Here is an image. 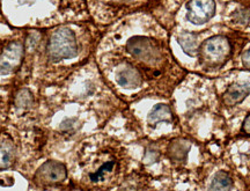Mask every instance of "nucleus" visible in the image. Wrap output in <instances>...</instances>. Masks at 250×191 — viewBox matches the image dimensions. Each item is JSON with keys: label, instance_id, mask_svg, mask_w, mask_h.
Returning a JSON list of instances; mask_svg holds the SVG:
<instances>
[{"label": "nucleus", "instance_id": "6e6552de", "mask_svg": "<svg viewBox=\"0 0 250 191\" xmlns=\"http://www.w3.org/2000/svg\"><path fill=\"white\" fill-rule=\"evenodd\" d=\"M173 118L170 108L167 105L160 103L156 105L148 114V123L151 125H156L161 122H169Z\"/></svg>", "mask_w": 250, "mask_h": 191}, {"label": "nucleus", "instance_id": "9b49d317", "mask_svg": "<svg viewBox=\"0 0 250 191\" xmlns=\"http://www.w3.org/2000/svg\"><path fill=\"white\" fill-rule=\"evenodd\" d=\"M14 152L7 146H0V169H7L13 165Z\"/></svg>", "mask_w": 250, "mask_h": 191}, {"label": "nucleus", "instance_id": "423d86ee", "mask_svg": "<svg viewBox=\"0 0 250 191\" xmlns=\"http://www.w3.org/2000/svg\"><path fill=\"white\" fill-rule=\"evenodd\" d=\"M115 81L121 88L133 90L143 86V74L139 68L134 67L130 63H125L115 73Z\"/></svg>", "mask_w": 250, "mask_h": 191}, {"label": "nucleus", "instance_id": "0eeeda50", "mask_svg": "<svg viewBox=\"0 0 250 191\" xmlns=\"http://www.w3.org/2000/svg\"><path fill=\"white\" fill-rule=\"evenodd\" d=\"M250 93V84H234L230 87H228V89L224 93L223 100L224 103L226 106H236L239 103H241Z\"/></svg>", "mask_w": 250, "mask_h": 191}, {"label": "nucleus", "instance_id": "1a4fd4ad", "mask_svg": "<svg viewBox=\"0 0 250 191\" xmlns=\"http://www.w3.org/2000/svg\"><path fill=\"white\" fill-rule=\"evenodd\" d=\"M233 188V180L226 171H218L212 178L210 191H230Z\"/></svg>", "mask_w": 250, "mask_h": 191}, {"label": "nucleus", "instance_id": "f8f14e48", "mask_svg": "<svg viewBox=\"0 0 250 191\" xmlns=\"http://www.w3.org/2000/svg\"><path fill=\"white\" fill-rule=\"evenodd\" d=\"M179 43L180 45L182 46L184 51L187 52L188 55L192 56L193 55V50L196 48V37L192 34H183L179 37Z\"/></svg>", "mask_w": 250, "mask_h": 191}, {"label": "nucleus", "instance_id": "dca6fc26", "mask_svg": "<svg viewBox=\"0 0 250 191\" xmlns=\"http://www.w3.org/2000/svg\"><path fill=\"white\" fill-rule=\"evenodd\" d=\"M111 1L118 5H125V4H131L133 0H111Z\"/></svg>", "mask_w": 250, "mask_h": 191}, {"label": "nucleus", "instance_id": "20e7f679", "mask_svg": "<svg viewBox=\"0 0 250 191\" xmlns=\"http://www.w3.org/2000/svg\"><path fill=\"white\" fill-rule=\"evenodd\" d=\"M67 176V170L65 165L62 162L49 160L43 164L36 171L34 180L36 183L42 186H52L65 181Z\"/></svg>", "mask_w": 250, "mask_h": 191}, {"label": "nucleus", "instance_id": "4468645a", "mask_svg": "<svg viewBox=\"0 0 250 191\" xmlns=\"http://www.w3.org/2000/svg\"><path fill=\"white\" fill-rule=\"evenodd\" d=\"M242 130H243V132H246L247 134H250V115L247 116L245 122H243Z\"/></svg>", "mask_w": 250, "mask_h": 191}, {"label": "nucleus", "instance_id": "f257e3e1", "mask_svg": "<svg viewBox=\"0 0 250 191\" xmlns=\"http://www.w3.org/2000/svg\"><path fill=\"white\" fill-rule=\"evenodd\" d=\"M126 51L134 61L147 67H156L164 61V49L159 41L147 36H133L127 41Z\"/></svg>", "mask_w": 250, "mask_h": 191}, {"label": "nucleus", "instance_id": "9d476101", "mask_svg": "<svg viewBox=\"0 0 250 191\" xmlns=\"http://www.w3.org/2000/svg\"><path fill=\"white\" fill-rule=\"evenodd\" d=\"M115 166H116V162L112 160L104 162V164L100 166L98 170L89 174V180L92 181V182H100V181H103L107 175L112 173Z\"/></svg>", "mask_w": 250, "mask_h": 191}, {"label": "nucleus", "instance_id": "ddd939ff", "mask_svg": "<svg viewBox=\"0 0 250 191\" xmlns=\"http://www.w3.org/2000/svg\"><path fill=\"white\" fill-rule=\"evenodd\" d=\"M242 64H243V66H245L246 68H248V70H250V46L246 50L245 52H243V55H242Z\"/></svg>", "mask_w": 250, "mask_h": 191}, {"label": "nucleus", "instance_id": "f03ea898", "mask_svg": "<svg viewBox=\"0 0 250 191\" xmlns=\"http://www.w3.org/2000/svg\"><path fill=\"white\" fill-rule=\"evenodd\" d=\"M26 34L22 39L11 40L0 50V73L12 74L22 70L26 58Z\"/></svg>", "mask_w": 250, "mask_h": 191}, {"label": "nucleus", "instance_id": "39448f33", "mask_svg": "<svg viewBox=\"0 0 250 191\" xmlns=\"http://www.w3.org/2000/svg\"><path fill=\"white\" fill-rule=\"evenodd\" d=\"M215 12L214 0H190L187 4V19L193 24H204Z\"/></svg>", "mask_w": 250, "mask_h": 191}, {"label": "nucleus", "instance_id": "7ed1b4c3", "mask_svg": "<svg viewBox=\"0 0 250 191\" xmlns=\"http://www.w3.org/2000/svg\"><path fill=\"white\" fill-rule=\"evenodd\" d=\"M201 59L206 66H217L223 64L230 54L229 41L224 36H213L203 43Z\"/></svg>", "mask_w": 250, "mask_h": 191}, {"label": "nucleus", "instance_id": "2eb2a0df", "mask_svg": "<svg viewBox=\"0 0 250 191\" xmlns=\"http://www.w3.org/2000/svg\"><path fill=\"white\" fill-rule=\"evenodd\" d=\"M23 2H30V4H39V2H44V4H56L57 0H22Z\"/></svg>", "mask_w": 250, "mask_h": 191}]
</instances>
